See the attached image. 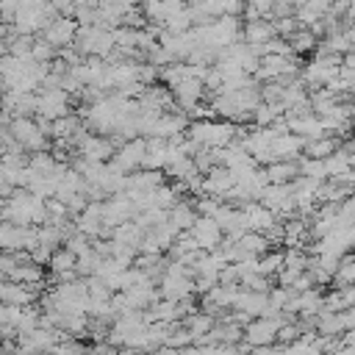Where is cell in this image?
Segmentation results:
<instances>
[{"instance_id": "6da1fadb", "label": "cell", "mask_w": 355, "mask_h": 355, "mask_svg": "<svg viewBox=\"0 0 355 355\" xmlns=\"http://www.w3.org/2000/svg\"><path fill=\"white\" fill-rule=\"evenodd\" d=\"M158 294L161 300H169V302H186L194 297V277L191 272L178 263V261H169L164 266V275L158 277Z\"/></svg>"}, {"instance_id": "7a4b0ae2", "label": "cell", "mask_w": 355, "mask_h": 355, "mask_svg": "<svg viewBox=\"0 0 355 355\" xmlns=\"http://www.w3.org/2000/svg\"><path fill=\"white\" fill-rule=\"evenodd\" d=\"M341 75V55H333L327 50H319L305 67H302V83L305 86H330Z\"/></svg>"}, {"instance_id": "3957f363", "label": "cell", "mask_w": 355, "mask_h": 355, "mask_svg": "<svg viewBox=\"0 0 355 355\" xmlns=\"http://www.w3.org/2000/svg\"><path fill=\"white\" fill-rule=\"evenodd\" d=\"M288 319H286V313L283 316H258V319H252L247 327H244V347H250V349H263V347H272V344H277V333H280V327L286 324Z\"/></svg>"}, {"instance_id": "277c9868", "label": "cell", "mask_w": 355, "mask_h": 355, "mask_svg": "<svg viewBox=\"0 0 355 355\" xmlns=\"http://www.w3.org/2000/svg\"><path fill=\"white\" fill-rule=\"evenodd\" d=\"M8 136L22 147L28 150L31 155L33 153H50L47 150V136L42 133L39 122L33 116H19V119H8Z\"/></svg>"}, {"instance_id": "5b68a950", "label": "cell", "mask_w": 355, "mask_h": 355, "mask_svg": "<svg viewBox=\"0 0 355 355\" xmlns=\"http://www.w3.org/2000/svg\"><path fill=\"white\" fill-rule=\"evenodd\" d=\"M72 147H75L78 158H83L89 164H108L114 158V153H116V147H114V141L108 136H97V133H89V130H83L75 139Z\"/></svg>"}, {"instance_id": "8992f818", "label": "cell", "mask_w": 355, "mask_h": 355, "mask_svg": "<svg viewBox=\"0 0 355 355\" xmlns=\"http://www.w3.org/2000/svg\"><path fill=\"white\" fill-rule=\"evenodd\" d=\"M72 108H69V94L64 89H42L36 94V116L39 119H47V122H55V119H64L69 116Z\"/></svg>"}, {"instance_id": "52a82bcc", "label": "cell", "mask_w": 355, "mask_h": 355, "mask_svg": "<svg viewBox=\"0 0 355 355\" xmlns=\"http://www.w3.org/2000/svg\"><path fill=\"white\" fill-rule=\"evenodd\" d=\"M78 31L80 25L75 22V17H58L55 22H50L42 33V39L53 47V50H67V47H75V39H78Z\"/></svg>"}, {"instance_id": "ba28073f", "label": "cell", "mask_w": 355, "mask_h": 355, "mask_svg": "<svg viewBox=\"0 0 355 355\" xmlns=\"http://www.w3.org/2000/svg\"><path fill=\"white\" fill-rule=\"evenodd\" d=\"M297 75V61L294 55H261V67L255 72V80H288Z\"/></svg>"}, {"instance_id": "9c48e42d", "label": "cell", "mask_w": 355, "mask_h": 355, "mask_svg": "<svg viewBox=\"0 0 355 355\" xmlns=\"http://www.w3.org/2000/svg\"><path fill=\"white\" fill-rule=\"evenodd\" d=\"M144 153H147V139L139 136V139H130V141L119 144L116 153H114V158H111V164H114L122 175H133V172L141 169Z\"/></svg>"}, {"instance_id": "30bf717a", "label": "cell", "mask_w": 355, "mask_h": 355, "mask_svg": "<svg viewBox=\"0 0 355 355\" xmlns=\"http://www.w3.org/2000/svg\"><path fill=\"white\" fill-rule=\"evenodd\" d=\"M133 219H136V208L125 194H114V197L103 200V225H105V230H114V227H119L125 222H133Z\"/></svg>"}, {"instance_id": "8fae6325", "label": "cell", "mask_w": 355, "mask_h": 355, "mask_svg": "<svg viewBox=\"0 0 355 355\" xmlns=\"http://www.w3.org/2000/svg\"><path fill=\"white\" fill-rule=\"evenodd\" d=\"M189 233H191V239L197 241V247H200L202 252H214V250H219L222 241H225L222 227H219L211 216H197V222H194V227H191Z\"/></svg>"}, {"instance_id": "7c38bea8", "label": "cell", "mask_w": 355, "mask_h": 355, "mask_svg": "<svg viewBox=\"0 0 355 355\" xmlns=\"http://www.w3.org/2000/svg\"><path fill=\"white\" fill-rule=\"evenodd\" d=\"M261 205H263V208H269L277 219H280V216H286V214H291V211H297V202H294V191H291V186H266V189H263V194H261Z\"/></svg>"}, {"instance_id": "4fadbf2b", "label": "cell", "mask_w": 355, "mask_h": 355, "mask_svg": "<svg viewBox=\"0 0 355 355\" xmlns=\"http://www.w3.org/2000/svg\"><path fill=\"white\" fill-rule=\"evenodd\" d=\"M169 92H172V97H175V105L183 108V114H189L191 108H197V105L202 103L205 86H202V80H197V78H186V80H180L178 86H172Z\"/></svg>"}, {"instance_id": "5bb4252c", "label": "cell", "mask_w": 355, "mask_h": 355, "mask_svg": "<svg viewBox=\"0 0 355 355\" xmlns=\"http://www.w3.org/2000/svg\"><path fill=\"white\" fill-rule=\"evenodd\" d=\"M0 111H3V114H8L11 119L31 116V114H36V94L3 92V97H0Z\"/></svg>"}, {"instance_id": "9a60e30c", "label": "cell", "mask_w": 355, "mask_h": 355, "mask_svg": "<svg viewBox=\"0 0 355 355\" xmlns=\"http://www.w3.org/2000/svg\"><path fill=\"white\" fill-rule=\"evenodd\" d=\"M36 286H22V283H14V280H3L0 283V302L3 305H11V308H28L33 305L36 300Z\"/></svg>"}, {"instance_id": "2e32d148", "label": "cell", "mask_w": 355, "mask_h": 355, "mask_svg": "<svg viewBox=\"0 0 355 355\" xmlns=\"http://www.w3.org/2000/svg\"><path fill=\"white\" fill-rule=\"evenodd\" d=\"M272 39H277L272 19H258V22H244V25H241V42L250 44L252 50L266 47Z\"/></svg>"}, {"instance_id": "e0dca14e", "label": "cell", "mask_w": 355, "mask_h": 355, "mask_svg": "<svg viewBox=\"0 0 355 355\" xmlns=\"http://www.w3.org/2000/svg\"><path fill=\"white\" fill-rule=\"evenodd\" d=\"M272 161H297L300 153H305V139L297 133H277L272 141Z\"/></svg>"}, {"instance_id": "ac0fdd59", "label": "cell", "mask_w": 355, "mask_h": 355, "mask_svg": "<svg viewBox=\"0 0 355 355\" xmlns=\"http://www.w3.org/2000/svg\"><path fill=\"white\" fill-rule=\"evenodd\" d=\"M158 186H164V172H147V169H139V172L128 175V180H125V191H122V194H150V191H155Z\"/></svg>"}, {"instance_id": "d6986e66", "label": "cell", "mask_w": 355, "mask_h": 355, "mask_svg": "<svg viewBox=\"0 0 355 355\" xmlns=\"http://www.w3.org/2000/svg\"><path fill=\"white\" fill-rule=\"evenodd\" d=\"M263 175L269 186H291L300 178V164L297 161H272L263 166Z\"/></svg>"}, {"instance_id": "ffe728a7", "label": "cell", "mask_w": 355, "mask_h": 355, "mask_svg": "<svg viewBox=\"0 0 355 355\" xmlns=\"http://www.w3.org/2000/svg\"><path fill=\"white\" fill-rule=\"evenodd\" d=\"M75 263H78V258L69 252V250H55L53 255H50V272H53V277L58 280V283H72V280H78V275H75Z\"/></svg>"}, {"instance_id": "44dd1931", "label": "cell", "mask_w": 355, "mask_h": 355, "mask_svg": "<svg viewBox=\"0 0 355 355\" xmlns=\"http://www.w3.org/2000/svg\"><path fill=\"white\" fill-rule=\"evenodd\" d=\"M216 324H219V319H216V316H211V313H205V311H194V313H189V316L183 319V327L191 333L194 344H197L200 338L211 336Z\"/></svg>"}, {"instance_id": "7402d4cb", "label": "cell", "mask_w": 355, "mask_h": 355, "mask_svg": "<svg viewBox=\"0 0 355 355\" xmlns=\"http://www.w3.org/2000/svg\"><path fill=\"white\" fill-rule=\"evenodd\" d=\"M197 205H191V202H186V200H180L172 211H169V225L172 227H178L180 233H189L191 227H194V222H197Z\"/></svg>"}, {"instance_id": "603a6c76", "label": "cell", "mask_w": 355, "mask_h": 355, "mask_svg": "<svg viewBox=\"0 0 355 355\" xmlns=\"http://www.w3.org/2000/svg\"><path fill=\"white\" fill-rule=\"evenodd\" d=\"M8 280H14V283H22V286H42L44 283V269L42 266H36V263H17L8 275H6Z\"/></svg>"}, {"instance_id": "cb8c5ba5", "label": "cell", "mask_w": 355, "mask_h": 355, "mask_svg": "<svg viewBox=\"0 0 355 355\" xmlns=\"http://www.w3.org/2000/svg\"><path fill=\"white\" fill-rule=\"evenodd\" d=\"M144 236H147V233H144L136 222H125V225H119V227H114V230H111V241L125 244V247H133V250H139V247H141Z\"/></svg>"}, {"instance_id": "d4e9b609", "label": "cell", "mask_w": 355, "mask_h": 355, "mask_svg": "<svg viewBox=\"0 0 355 355\" xmlns=\"http://www.w3.org/2000/svg\"><path fill=\"white\" fill-rule=\"evenodd\" d=\"M239 250L244 252V258H261V255H266L269 252V239L266 236H261V233H244L239 241Z\"/></svg>"}, {"instance_id": "484cf974", "label": "cell", "mask_w": 355, "mask_h": 355, "mask_svg": "<svg viewBox=\"0 0 355 355\" xmlns=\"http://www.w3.org/2000/svg\"><path fill=\"white\" fill-rule=\"evenodd\" d=\"M338 150V139L336 136H322V139H313V141H305V158H319V161H324V158H330L333 153Z\"/></svg>"}, {"instance_id": "4316f807", "label": "cell", "mask_w": 355, "mask_h": 355, "mask_svg": "<svg viewBox=\"0 0 355 355\" xmlns=\"http://www.w3.org/2000/svg\"><path fill=\"white\" fill-rule=\"evenodd\" d=\"M283 258H286V252H266V255H261V258H258L255 272H258V275H263V277L280 275V269H283Z\"/></svg>"}, {"instance_id": "83f0119b", "label": "cell", "mask_w": 355, "mask_h": 355, "mask_svg": "<svg viewBox=\"0 0 355 355\" xmlns=\"http://www.w3.org/2000/svg\"><path fill=\"white\" fill-rule=\"evenodd\" d=\"M288 47H291V53H311V50H316V33L308 28H300L288 39Z\"/></svg>"}, {"instance_id": "f1b7e54d", "label": "cell", "mask_w": 355, "mask_h": 355, "mask_svg": "<svg viewBox=\"0 0 355 355\" xmlns=\"http://www.w3.org/2000/svg\"><path fill=\"white\" fill-rule=\"evenodd\" d=\"M64 250H69L75 258H80V255H86V252L92 250V239L83 236V233H78V230H72V233L64 239Z\"/></svg>"}, {"instance_id": "f546056e", "label": "cell", "mask_w": 355, "mask_h": 355, "mask_svg": "<svg viewBox=\"0 0 355 355\" xmlns=\"http://www.w3.org/2000/svg\"><path fill=\"white\" fill-rule=\"evenodd\" d=\"M58 50H53L44 39H36L33 42V50H31V58L36 61V64H53V55H55Z\"/></svg>"}, {"instance_id": "4dcf8cb0", "label": "cell", "mask_w": 355, "mask_h": 355, "mask_svg": "<svg viewBox=\"0 0 355 355\" xmlns=\"http://www.w3.org/2000/svg\"><path fill=\"white\" fill-rule=\"evenodd\" d=\"M50 250H44V247H33L31 252H28V261L31 263H36V266H44V263H50Z\"/></svg>"}, {"instance_id": "1f68e13d", "label": "cell", "mask_w": 355, "mask_h": 355, "mask_svg": "<svg viewBox=\"0 0 355 355\" xmlns=\"http://www.w3.org/2000/svg\"><path fill=\"white\" fill-rule=\"evenodd\" d=\"M14 191H17V189L8 183V178H6V175H3V169H0V200H8Z\"/></svg>"}, {"instance_id": "d6a6232c", "label": "cell", "mask_w": 355, "mask_h": 355, "mask_svg": "<svg viewBox=\"0 0 355 355\" xmlns=\"http://www.w3.org/2000/svg\"><path fill=\"white\" fill-rule=\"evenodd\" d=\"M0 283H3V275H0Z\"/></svg>"}]
</instances>
